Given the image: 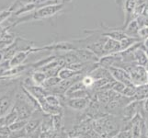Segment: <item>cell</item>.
<instances>
[{"mask_svg": "<svg viewBox=\"0 0 148 138\" xmlns=\"http://www.w3.org/2000/svg\"><path fill=\"white\" fill-rule=\"evenodd\" d=\"M64 8V3H59V4H53V5H47V6L34 9L29 13L24 14L23 17L18 18L16 22L13 24V26H16V25L23 23V22L29 21V20H38V19H42L53 17L56 13L60 12Z\"/></svg>", "mask_w": 148, "mask_h": 138, "instance_id": "cell-1", "label": "cell"}, {"mask_svg": "<svg viewBox=\"0 0 148 138\" xmlns=\"http://www.w3.org/2000/svg\"><path fill=\"white\" fill-rule=\"evenodd\" d=\"M17 95V87L9 89L0 94V117H4L11 110Z\"/></svg>", "mask_w": 148, "mask_h": 138, "instance_id": "cell-2", "label": "cell"}, {"mask_svg": "<svg viewBox=\"0 0 148 138\" xmlns=\"http://www.w3.org/2000/svg\"><path fill=\"white\" fill-rule=\"evenodd\" d=\"M127 72L129 73L132 83L134 86H143L148 83L147 81V74L145 67L143 65H132L130 69H127Z\"/></svg>", "mask_w": 148, "mask_h": 138, "instance_id": "cell-3", "label": "cell"}, {"mask_svg": "<svg viewBox=\"0 0 148 138\" xmlns=\"http://www.w3.org/2000/svg\"><path fill=\"white\" fill-rule=\"evenodd\" d=\"M108 69L112 76V78H113L115 81H120V82L125 84L126 86L134 85L132 83L129 73L127 72L124 68L120 67V66H110V67H109Z\"/></svg>", "mask_w": 148, "mask_h": 138, "instance_id": "cell-4", "label": "cell"}, {"mask_svg": "<svg viewBox=\"0 0 148 138\" xmlns=\"http://www.w3.org/2000/svg\"><path fill=\"white\" fill-rule=\"evenodd\" d=\"M33 52H35L34 47H32V46H29V47H28L27 49L17 51L12 57L8 60L9 67H15V66L22 65L24 61L27 59L28 56Z\"/></svg>", "mask_w": 148, "mask_h": 138, "instance_id": "cell-5", "label": "cell"}, {"mask_svg": "<svg viewBox=\"0 0 148 138\" xmlns=\"http://www.w3.org/2000/svg\"><path fill=\"white\" fill-rule=\"evenodd\" d=\"M75 54L80 60V62H91V63H98L99 57L95 54L92 51L88 48H76L74 50Z\"/></svg>", "mask_w": 148, "mask_h": 138, "instance_id": "cell-6", "label": "cell"}, {"mask_svg": "<svg viewBox=\"0 0 148 138\" xmlns=\"http://www.w3.org/2000/svg\"><path fill=\"white\" fill-rule=\"evenodd\" d=\"M64 103L70 109L75 111H84L89 104L88 98H66Z\"/></svg>", "mask_w": 148, "mask_h": 138, "instance_id": "cell-7", "label": "cell"}, {"mask_svg": "<svg viewBox=\"0 0 148 138\" xmlns=\"http://www.w3.org/2000/svg\"><path fill=\"white\" fill-rule=\"evenodd\" d=\"M119 52H121L120 42L107 37L105 43H104V45H103V55L111 54H115V53H119Z\"/></svg>", "mask_w": 148, "mask_h": 138, "instance_id": "cell-8", "label": "cell"}, {"mask_svg": "<svg viewBox=\"0 0 148 138\" xmlns=\"http://www.w3.org/2000/svg\"><path fill=\"white\" fill-rule=\"evenodd\" d=\"M24 89H26L35 99H37V100L40 99L45 98L48 94H50L49 90H47L46 89H44L42 86H40V85H33L32 87L24 88Z\"/></svg>", "mask_w": 148, "mask_h": 138, "instance_id": "cell-9", "label": "cell"}, {"mask_svg": "<svg viewBox=\"0 0 148 138\" xmlns=\"http://www.w3.org/2000/svg\"><path fill=\"white\" fill-rule=\"evenodd\" d=\"M139 29H140V27H139L138 23H137L136 19H134L130 20V21L123 27V32H124V33L127 35V36L138 38V30H139Z\"/></svg>", "mask_w": 148, "mask_h": 138, "instance_id": "cell-10", "label": "cell"}, {"mask_svg": "<svg viewBox=\"0 0 148 138\" xmlns=\"http://www.w3.org/2000/svg\"><path fill=\"white\" fill-rule=\"evenodd\" d=\"M86 74L83 71H75L73 69H70L66 66H64L62 67L58 72V76L61 78V80H64V79H69L71 78H74L75 76L78 75H84Z\"/></svg>", "mask_w": 148, "mask_h": 138, "instance_id": "cell-11", "label": "cell"}, {"mask_svg": "<svg viewBox=\"0 0 148 138\" xmlns=\"http://www.w3.org/2000/svg\"><path fill=\"white\" fill-rule=\"evenodd\" d=\"M42 118H35V119H29L26 125H25L24 129L26 131L27 135H29V134H32V132H34L36 129H38L40 126V124H42Z\"/></svg>", "mask_w": 148, "mask_h": 138, "instance_id": "cell-12", "label": "cell"}, {"mask_svg": "<svg viewBox=\"0 0 148 138\" xmlns=\"http://www.w3.org/2000/svg\"><path fill=\"white\" fill-rule=\"evenodd\" d=\"M140 42V40L138 38H134V37H130V36H126L124 39H122L120 41V44H121V51H125L128 48H130L131 46L135 44L136 43Z\"/></svg>", "mask_w": 148, "mask_h": 138, "instance_id": "cell-13", "label": "cell"}, {"mask_svg": "<svg viewBox=\"0 0 148 138\" xmlns=\"http://www.w3.org/2000/svg\"><path fill=\"white\" fill-rule=\"evenodd\" d=\"M60 81H61V78H59L58 76H51V78H47L46 79L44 80V82L42 84V86L43 87L44 89H46L47 90H49L52 88H53V87H55L56 85H58Z\"/></svg>", "mask_w": 148, "mask_h": 138, "instance_id": "cell-14", "label": "cell"}, {"mask_svg": "<svg viewBox=\"0 0 148 138\" xmlns=\"http://www.w3.org/2000/svg\"><path fill=\"white\" fill-rule=\"evenodd\" d=\"M66 98H88L90 96V93L88 89H78L73 92H70L64 95Z\"/></svg>", "mask_w": 148, "mask_h": 138, "instance_id": "cell-15", "label": "cell"}, {"mask_svg": "<svg viewBox=\"0 0 148 138\" xmlns=\"http://www.w3.org/2000/svg\"><path fill=\"white\" fill-rule=\"evenodd\" d=\"M18 121V113L16 109L14 108V106L11 108L8 113L5 115V122H6V125L9 126L10 124H12L13 122Z\"/></svg>", "mask_w": 148, "mask_h": 138, "instance_id": "cell-16", "label": "cell"}, {"mask_svg": "<svg viewBox=\"0 0 148 138\" xmlns=\"http://www.w3.org/2000/svg\"><path fill=\"white\" fill-rule=\"evenodd\" d=\"M32 78L33 81L35 82V84L42 86V84L44 82V80L47 78V76H46V74H45L44 72H42V71L36 70L32 74Z\"/></svg>", "mask_w": 148, "mask_h": 138, "instance_id": "cell-17", "label": "cell"}, {"mask_svg": "<svg viewBox=\"0 0 148 138\" xmlns=\"http://www.w3.org/2000/svg\"><path fill=\"white\" fill-rule=\"evenodd\" d=\"M53 117V128L55 131H59L63 125V116L62 114L52 115Z\"/></svg>", "mask_w": 148, "mask_h": 138, "instance_id": "cell-18", "label": "cell"}, {"mask_svg": "<svg viewBox=\"0 0 148 138\" xmlns=\"http://www.w3.org/2000/svg\"><path fill=\"white\" fill-rule=\"evenodd\" d=\"M28 120H18L15 122H13L12 124H10L8 127L11 132L13 131H18V130H20V129H23L25 125H26Z\"/></svg>", "mask_w": 148, "mask_h": 138, "instance_id": "cell-19", "label": "cell"}, {"mask_svg": "<svg viewBox=\"0 0 148 138\" xmlns=\"http://www.w3.org/2000/svg\"><path fill=\"white\" fill-rule=\"evenodd\" d=\"M97 99H98V101L99 103H109L110 102V97H109V93H108V89L107 90H102V91H99L98 93V97H97Z\"/></svg>", "mask_w": 148, "mask_h": 138, "instance_id": "cell-20", "label": "cell"}, {"mask_svg": "<svg viewBox=\"0 0 148 138\" xmlns=\"http://www.w3.org/2000/svg\"><path fill=\"white\" fill-rule=\"evenodd\" d=\"M125 87H126L125 84L120 82V81H115V80H114L113 82L111 83L110 89H111L112 90H114V91H116V92H118V93L121 94V93H122V91L124 90Z\"/></svg>", "mask_w": 148, "mask_h": 138, "instance_id": "cell-21", "label": "cell"}, {"mask_svg": "<svg viewBox=\"0 0 148 138\" xmlns=\"http://www.w3.org/2000/svg\"><path fill=\"white\" fill-rule=\"evenodd\" d=\"M135 93H136V88L135 86L132 85V86H126L121 94L126 97H132L135 96Z\"/></svg>", "mask_w": 148, "mask_h": 138, "instance_id": "cell-22", "label": "cell"}, {"mask_svg": "<svg viewBox=\"0 0 148 138\" xmlns=\"http://www.w3.org/2000/svg\"><path fill=\"white\" fill-rule=\"evenodd\" d=\"M81 81H82V83L84 84V86L86 87V88L88 89L92 87L95 80L92 76H90L89 75H85L82 78V79H81Z\"/></svg>", "mask_w": 148, "mask_h": 138, "instance_id": "cell-23", "label": "cell"}, {"mask_svg": "<svg viewBox=\"0 0 148 138\" xmlns=\"http://www.w3.org/2000/svg\"><path fill=\"white\" fill-rule=\"evenodd\" d=\"M138 38L140 41H144L148 38V26L141 27L138 30Z\"/></svg>", "mask_w": 148, "mask_h": 138, "instance_id": "cell-24", "label": "cell"}, {"mask_svg": "<svg viewBox=\"0 0 148 138\" xmlns=\"http://www.w3.org/2000/svg\"><path fill=\"white\" fill-rule=\"evenodd\" d=\"M12 11L10 10V8H8V9H4L2 11H0V24L2 22H4L8 17H10L12 15Z\"/></svg>", "mask_w": 148, "mask_h": 138, "instance_id": "cell-25", "label": "cell"}, {"mask_svg": "<svg viewBox=\"0 0 148 138\" xmlns=\"http://www.w3.org/2000/svg\"><path fill=\"white\" fill-rule=\"evenodd\" d=\"M10 134H11V131L8 126L5 125L0 128V138H8L9 137Z\"/></svg>", "mask_w": 148, "mask_h": 138, "instance_id": "cell-26", "label": "cell"}, {"mask_svg": "<svg viewBox=\"0 0 148 138\" xmlns=\"http://www.w3.org/2000/svg\"><path fill=\"white\" fill-rule=\"evenodd\" d=\"M142 42H143V47H144V49L146 51V52H148V38H146L144 41H142Z\"/></svg>", "mask_w": 148, "mask_h": 138, "instance_id": "cell-27", "label": "cell"}, {"mask_svg": "<svg viewBox=\"0 0 148 138\" xmlns=\"http://www.w3.org/2000/svg\"><path fill=\"white\" fill-rule=\"evenodd\" d=\"M6 125V122H5V116L4 117H0V128L3 126Z\"/></svg>", "mask_w": 148, "mask_h": 138, "instance_id": "cell-28", "label": "cell"}, {"mask_svg": "<svg viewBox=\"0 0 148 138\" xmlns=\"http://www.w3.org/2000/svg\"><path fill=\"white\" fill-rule=\"evenodd\" d=\"M145 69H146V71H147V72H148V63L145 65Z\"/></svg>", "mask_w": 148, "mask_h": 138, "instance_id": "cell-29", "label": "cell"}, {"mask_svg": "<svg viewBox=\"0 0 148 138\" xmlns=\"http://www.w3.org/2000/svg\"><path fill=\"white\" fill-rule=\"evenodd\" d=\"M147 81H148V74H147Z\"/></svg>", "mask_w": 148, "mask_h": 138, "instance_id": "cell-30", "label": "cell"}]
</instances>
